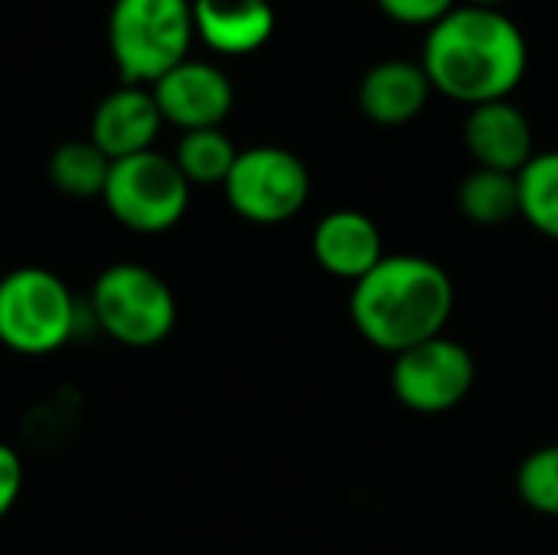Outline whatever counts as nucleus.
<instances>
[{"instance_id": "obj_1", "label": "nucleus", "mask_w": 558, "mask_h": 555, "mask_svg": "<svg viewBox=\"0 0 558 555\" xmlns=\"http://www.w3.org/2000/svg\"><path fill=\"white\" fill-rule=\"evenodd\" d=\"M418 62L438 95L477 108L520 88L530 46L504 10L464 3L425 33Z\"/></svg>"}, {"instance_id": "obj_2", "label": "nucleus", "mask_w": 558, "mask_h": 555, "mask_svg": "<svg viewBox=\"0 0 558 555\" xmlns=\"http://www.w3.org/2000/svg\"><path fill=\"white\" fill-rule=\"evenodd\" d=\"M451 314L454 281L425 255H386L350 291V321L356 334L389 357L441 337Z\"/></svg>"}, {"instance_id": "obj_3", "label": "nucleus", "mask_w": 558, "mask_h": 555, "mask_svg": "<svg viewBox=\"0 0 558 555\" xmlns=\"http://www.w3.org/2000/svg\"><path fill=\"white\" fill-rule=\"evenodd\" d=\"M193 0H114L108 49L124 85H154L190 59Z\"/></svg>"}, {"instance_id": "obj_4", "label": "nucleus", "mask_w": 558, "mask_h": 555, "mask_svg": "<svg viewBox=\"0 0 558 555\" xmlns=\"http://www.w3.org/2000/svg\"><path fill=\"white\" fill-rule=\"evenodd\" d=\"M78 327L72 288L49 268L23 265L0 278V343L20 357L62 350Z\"/></svg>"}, {"instance_id": "obj_5", "label": "nucleus", "mask_w": 558, "mask_h": 555, "mask_svg": "<svg viewBox=\"0 0 558 555\" xmlns=\"http://www.w3.org/2000/svg\"><path fill=\"white\" fill-rule=\"evenodd\" d=\"M88 301L95 324L128 350L160 347L173 334L180 314L170 285L141 262L108 265L95 278Z\"/></svg>"}, {"instance_id": "obj_6", "label": "nucleus", "mask_w": 558, "mask_h": 555, "mask_svg": "<svg viewBox=\"0 0 558 555\" xmlns=\"http://www.w3.org/2000/svg\"><path fill=\"white\" fill-rule=\"evenodd\" d=\"M190 183L160 150H144L124 160H111L105 183V206L114 222L131 232L157 236L170 232L190 209Z\"/></svg>"}, {"instance_id": "obj_7", "label": "nucleus", "mask_w": 558, "mask_h": 555, "mask_svg": "<svg viewBox=\"0 0 558 555\" xmlns=\"http://www.w3.org/2000/svg\"><path fill=\"white\" fill-rule=\"evenodd\" d=\"M222 193L239 219L255 226H281L307 206L311 173L294 150L258 144L239 150Z\"/></svg>"}, {"instance_id": "obj_8", "label": "nucleus", "mask_w": 558, "mask_h": 555, "mask_svg": "<svg viewBox=\"0 0 558 555\" xmlns=\"http://www.w3.org/2000/svg\"><path fill=\"white\" fill-rule=\"evenodd\" d=\"M477 379L474 353L454 337H432L399 357H392L389 386L392 396L418 412V415H441L461 406Z\"/></svg>"}, {"instance_id": "obj_9", "label": "nucleus", "mask_w": 558, "mask_h": 555, "mask_svg": "<svg viewBox=\"0 0 558 555\" xmlns=\"http://www.w3.org/2000/svg\"><path fill=\"white\" fill-rule=\"evenodd\" d=\"M150 92L163 114V124H173L183 134L203 128H222V121L232 114L235 105L232 79L219 65L203 59L180 62L160 82H154Z\"/></svg>"}, {"instance_id": "obj_10", "label": "nucleus", "mask_w": 558, "mask_h": 555, "mask_svg": "<svg viewBox=\"0 0 558 555\" xmlns=\"http://www.w3.org/2000/svg\"><path fill=\"white\" fill-rule=\"evenodd\" d=\"M163 128V114L154 101V92L147 85H118L108 92L88 124V141L108 157L124 160L144 150H154V141Z\"/></svg>"}, {"instance_id": "obj_11", "label": "nucleus", "mask_w": 558, "mask_h": 555, "mask_svg": "<svg viewBox=\"0 0 558 555\" xmlns=\"http://www.w3.org/2000/svg\"><path fill=\"white\" fill-rule=\"evenodd\" d=\"M464 147L484 170L520 173L536 157L533 121L510 98L477 105L464 121Z\"/></svg>"}, {"instance_id": "obj_12", "label": "nucleus", "mask_w": 558, "mask_h": 555, "mask_svg": "<svg viewBox=\"0 0 558 555\" xmlns=\"http://www.w3.org/2000/svg\"><path fill=\"white\" fill-rule=\"evenodd\" d=\"M311 252H314V262L327 275H333L340 281H350V285L366 278L386 258L383 232H379L376 219H369L360 209H333V213H327L314 226Z\"/></svg>"}, {"instance_id": "obj_13", "label": "nucleus", "mask_w": 558, "mask_h": 555, "mask_svg": "<svg viewBox=\"0 0 558 555\" xmlns=\"http://www.w3.org/2000/svg\"><path fill=\"white\" fill-rule=\"evenodd\" d=\"M435 95L422 62L412 59H383L366 69L360 79V111L366 121L379 128H402L415 121L425 108L428 98Z\"/></svg>"}, {"instance_id": "obj_14", "label": "nucleus", "mask_w": 558, "mask_h": 555, "mask_svg": "<svg viewBox=\"0 0 558 555\" xmlns=\"http://www.w3.org/2000/svg\"><path fill=\"white\" fill-rule=\"evenodd\" d=\"M196 36L219 56L258 52L275 33L271 0H193Z\"/></svg>"}, {"instance_id": "obj_15", "label": "nucleus", "mask_w": 558, "mask_h": 555, "mask_svg": "<svg viewBox=\"0 0 558 555\" xmlns=\"http://www.w3.org/2000/svg\"><path fill=\"white\" fill-rule=\"evenodd\" d=\"M458 209L474 226H504L520 216L517 173L474 167L458 186Z\"/></svg>"}, {"instance_id": "obj_16", "label": "nucleus", "mask_w": 558, "mask_h": 555, "mask_svg": "<svg viewBox=\"0 0 558 555\" xmlns=\"http://www.w3.org/2000/svg\"><path fill=\"white\" fill-rule=\"evenodd\" d=\"M49 183L72 200H95L105 193L108 173H111V160L88 141H62L46 164Z\"/></svg>"}, {"instance_id": "obj_17", "label": "nucleus", "mask_w": 558, "mask_h": 555, "mask_svg": "<svg viewBox=\"0 0 558 555\" xmlns=\"http://www.w3.org/2000/svg\"><path fill=\"white\" fill-rule=\"evenodd\" d=\"M235 157L239 147L222 128L186 131L173 150V164L180 167L190 186H222L226 177L232 173Z\"/></svg>"}, {"instance_id": "obj_18", "label": "nucleus", "mask_w": 558, "mask_h": 555, "mask_svg": "<svg viewBox=\"0 0 558 555\" xmlns=\"http://www.w3.org/2000/svg\"><path fill=\"white\" fill-rule=\"evenodd\" d=\"M517 183L520 219L558 242V150H536V157L517 173Z\"/></svg>"}, {"instance_id": "obj_19", "label": "nucleus", "mask_w": 558, "mask_h": 555, "mask_svg": "<svg viewBox=\"0 0 558 555\" xmlns=\"http://www.w3.org/2000/svg\"><path fill=\"white\" fill-rule=\"evenodd\" d=\"M517 494L530 510L558 517V445L536 448L523 458L517 471Z\"/></svg>"}, {"instance_id": "obj_20", "label": "nucleus", "mask_w": 558, "mask_h": 555, "mask_svg": "<svg viewBox=\"0 0 558 555\" xmlns=\"http://www.w3.org/2000/svg\"><path fill=\"white\" fill-rule=\"evenodd\" d=\"M376 7L383 10V16H389L399 26L432 29L458 7V0H376Z\"/></svg>"}, {"instance_id": "obj_21", "label": "nucleus", "mask_w": 558, "mask_h": 555, "mask_svg": "<svg viewBox=\"0 0 558 555\" xmlns=\"http://www.w3.org/2000/svg\"><path fill=\"white\" fill-rule=\"evenodd\" d=\"M23 494V461L20 455L0 442V520L16 507Z\"/></svg>"}, {"instance_id": "obj_22", "label": "nucleus", "mask_w": 558, "mask_h": 555, "mask_svg": "<svg viewBox=\"0 0 558 555\" xmlns=\"http://www.w3.org/2000/svg\"><path fill=\"white\" fill-rule=\"evenodd\" d=\"M468 3H471V7H490V10H500L507 0H468Z\"/></svg>"}]
</instances>
